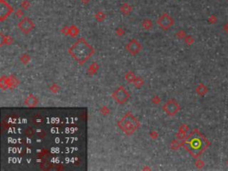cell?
<instances>
[{
    "label": "cell",
    "instance_id": "obj_9",
    "mask_svg": "<svg viewBox=\"0 0 228 171\" xmlns=\"http://www.w3.org/2000/svg\"><path fill=\"white\" fill-rule=\"evenodd\" d=\"M187 144H189L191 146V148L193 150H199L201 146V142L200 139L198 138H193V140H191L190 142L186 143Z\"/></svg>",
    "mask_w": 228,
    "mask_h": 171
},
{
    "label": "cell",
    "instance_id": "obj_8",
    "mask_svg": "<svg viewBox=\"0 0 228 171\" xmlns=\"http://www.w3.org/2000/svg\"><path fill=\"white\" fill-rule=\"evenodd\" d=\"M128 50L130 54L132 55H136L138 54L141 50V45L139 44V42L136 39H133L129 42V44L128 45Z\"/></svg>",
    "mask_w": 228,
    "mask_h": 171
},
{
    "label": "cell",
    "instance_id": "obj_11",
    "mask_svg": "<svg viewBox=\"0 0 228 171\" xmlns=\"http://www.w3.org/2000/svg\"><path fill=\"white\" fill-rule=\"evenodd\" d=\"M224 29H225V31H226V33L228 34V22H227V23L225 25V27H224Z\"/></svg>",
    "mask_w": 228,
    "mask_h": 171
},
{
    "label": "cell",
    "instance_id": "obj_1",
    "mask_svg": "<svg viewBox=\"0 0 228 171\" xmlns=\"http://www.w3.org/2000/svg\"><path fill=\"white\" fill-rule=\"evenodd\" d=\"M69 53L78 63L83 64L94 54V48L85 39H80L70 47Z\"/></svg>",
    "mask_w": 228,
    "mask_h": 171
},
{
    "label": "cell",
    "instance_id": "obj_4",
    "mask_svg": "<svg viewBox=\"0 0 228 171\" xmlns=\"http://www.w3.org/2000/svg\"><path fill=\"white\" fill-rule=\"evenodd\" d=\"M163 110L167 114L173 116L179 110V105L175 100H168L163 105Z\"/></svg>",
    "mask_w": 228,
    "mask_h": 171
},
{
    "label": "cell",
    "instance_id": "obj_7",
    "mask_svg": "<svg viewBox=\"0 0 228 171\" xmlns=\"http://www.w3.org/2000/svg\"><path fill=\"white\" fill-rule=\"evenodd\" d=\"M12 7L7 4L5 0H1L0 2V14H1V20H4L12 13Z\"/></svg>",
    "mask_w": 228,
    "mask_h": 171
},
{
    "label": "cell",
    "instance_id": "obj_5",
    "mask_svg": "<svg viewBox=\"0 0 228 171\" xmlns=\"http://www.w3.org/2000/svg\"><path fill=\"white\" fill-rule=\"evenodd\" d=\"M18 26H19L21 31H23V33H26V34L27 33H29L34 29L33 21L31 19H29V18H24V19L21 20L19 22Z\"/></svg>",
    "mask_w": 228,
    "mask_h": 171
},
{
    "label": "cell",
    "instance_id": "obj_3",
    "mask_svg": "<svg viewBox=\"0 0 228 171\" xmlns=\"http://www.w3.org/2000/svg\"><path fill=\"white\" fill-rule=\"evenodd\" d=\"M112 96H113V98L116 100L117 102L120 103V104H123V103L126 102L128 101V99L129 98V93L123 86H120L113 92Z\"/></svg>",
    "mask_w": 228,
    "mask_h": 171
},
{
    "label": "cell",
    "instance_id": "obj_2",
    "mask_svg": "<svg viewBox=\"0 0 228 171\" xmlns=\"http://www.w3.org/2000/svg\"><path fill=\"white\" fill-rule=\"evenodd\" d=\"M119 126L127 135H132L139 127V122L131 113H128L119 122Z\"/></svg>",
    "mask_w": 228,
    "mask_h": 171
},
{
    "label": "cell",
    "instance_id": "obj_10",
    "mask_svg": "<svg viewBox=\"0 0 228 171\" xmlns=\"http://www.w3.org/2000/svg\"><path fill=\"white\" fill-rule=\"evenodd\" d=\"M197 92L199 93V94H204L206 92H207V88H206V86L204 85H200L197 87Z\"/></svg>",
    "mask_w": 228,
    "mask_h": 171
},
{
    "label": "cell",
    "instance_id": "obj_6",
    "mask_svg": "<svg viewBox=\"0 0 228 171\" xmlns=\"http://www.w3.org/2000/svg\"><path fill=\"white\" fill-rule=\"evenodd\" d=\"M158 23L163 29H168L173 25V20L167 13H165L158 20Z\"/></svg>",
    "mask_w": 228,
    "mask_h": 171
}]
</instances>
